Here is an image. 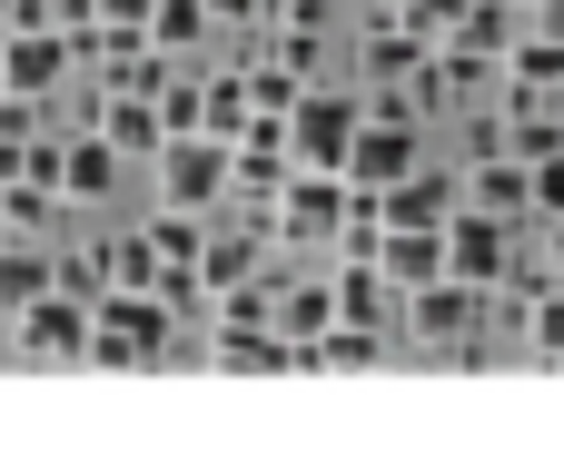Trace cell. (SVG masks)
Returning <instances> with one entry per match:
<instances>
[{
  "label": "cell",
  "instance_id": "6da1fadb",
  "mask_svg": "<svg viewBox=\"0 0 564 475\" xmlns=\"http://www.w3.org/2000/svg\"><path fill=\"white\" fill-rule=\"evenodd\" d=\"M178 347V317L159 307V288H99L89 298V367H159Z\"/></svg>",
  "mask_w": 564,
  "mask_h": 475
},
{
  "label": "cell",
  "instance_id": "7a4b0ae2",
  "mask_svg": "<svg viewBox=\"0 0 564 475\" xmlns=\"http://www.w3.org/2000/svg\"><path fill=\"white\" fill-rule=\"evenodd\" d=\"M337 228H347V179L288 169V188L268 198V248H337Z\"/></svg>",
  "mask_w": 564,
  "mask_h": 475
},
{
  "label": "cell",
  "instance_id": "3957f363",
  "mask_svg": "<svg viewBox=\"0 0 564 475\" xmlns=\"http://www.w3.org/2000/svg\"><path fill=\"white\" fill-rule=\"evenodd\" d=\"M149 179H159V208H188V218H208V208H228V139H208V129H188V139H159Z\"/></svg>",
  "mask_w": 564,
  "mask_h": 475
},
{
  "label": "cell",
  "instance_id": "277c9868",
  "mask_svg": "<svg viewBox=\"0 0 564 475\" xmlns=\"http://www.w3.org/2000/svg\"><path fill=\"white\" fill-rule=\"evenodd\" d=\"M525 228H535V218H525ZM525 228L496 218V208H466V198H456V218H446V278H466V288H506Z\"/></svg>",
  "mask_w": 564,
  "mask_h": 475
},
{
  "label": "cell",
  "instance_id": "5b68a950",
  "mask_svg": "<svg viewBox=\"0 0 564 475\" xmlns=\"http://www.w3.org/2000/svg\"><path fill=\"white\" fill-rule=\"evenodd\" d=\"M416 347H436V357H476V327H486V288H466V278H426V288H406V317H397Z\"/></svg>",
  "mask_w": 564,
  "mask_h": 475
},
{
  "label": "cell",
  "instance_id": "8992f818",
  "mask_svg": "<svg viewBox=\"0 0 564 475\" xmlns=\"http://www.w3.org/2000/svg\"><path fill=\"white\" fill-rule=\"evenodd\" d=\"M10 357L20 367H89V298H69V288L30 298L10 317Z\"/></svg>",
  "mask_w": 564,
  "mask_h": 475
},
{
  "label": "cell",
  "instance_id": "52a82bcc",
  "mask_svg": "<svg viewBox=\"0 0 564 475\" xmlns=\"http://www.w3.org/2000/svg\"><path fill=\"white\" fill-rule=\"evenodd\" d=\"M69 79H79V50H69L59 20L0 30V89H20V99H69Z\"/></svg>",
  "mask_w": 564,
  "mask_h": 475
},
{
  "label": "cell",
  "instance_id": "ba28073f",
  "mask_svg": "<svg viewBox=\"0 0 564 475\" xmlns=\"http://www.w3.org/2000/svg\"><path fill=\"white\" fill-rule=\"evenodd\" d=\"M357 119H367V99H357V89H327V79H307V99L288 109V159H297V169H347V139H357Z\"/></svg>",
  "mask_w": 564,
  "mask_h": 475
},
{
  "label": "cell",
  "instance_id": "9c48e42d",
  "mask_svg": "<svg viewBox=\"0 0 564 475\" xmlns=\"http://www.w3.org/2000/svg\"><path fill=\"white\" fill-rule=\"evenodd\" d=\"M456 198H466V179H456V169H436V159H416L397 188H377V218H387V228H446V218H456Z\"/></svg>",
  "mask_w": 564,
  "mask_h": 475
},
{
  "label": "cell",
  "instance_id": "30bf717a",
  "mask_svg": "<svg viewBox=\"0 0 564 475\" xmlns=\"http://www.w3.org/2000/svg\"><path fill=\"white\" fill-rule=\"evenodd\" d=\"M119 169H129V159H119V149H109V139H99L89 119H79V129L59 139V198H69V208H99V198L119 188Z\"/></svg>",
  "mask_w": 564,
  "mask_h": 475
},
{
  "label": "cell",
  "instance_id": "8fae6325",
  "mask_svg": "<svg viewBox=\"0 0 564 475\" xmlns=\"http://www.w3.org/2000/svg\"><path fill=\"white\" fill-rule=\"evenodd\" d=\"M466 208H496V218H535V179H525V159L516 149H496V159H466Z\"/></svg>",
  "mask_w": 564,
  "mask_h": 475
},
{
  "label": "cell",
  "instance_id": "7c38bea8",
  "mask_svg": "<svg viewBox=\"0 0 564 475\" xmlns=\"http://www.w3.org/2000/svg\"><path fill=\"white\" fill-rule=\"evenodd\" d=\"M208 367H228V377H278V367H297V347H288L278 327H208Z\"/></svg>",
  "mask_w": 564,
  "mask_h": 475
},
{
  "label": "cell",
  "instance_id": "4fadbf2b",
  "mask_svg": "<svg viewBox=\"0 0 564 475\" xmlns=\"http://www.w3.org/2000/svg\"><path fill=\"white\" fill-rule=\"evenodd\" d=\"M59 288V248H40V238H0V317H20L30 298H50Z\"/></svg>",
  "mask_w": 564,
  "mask_h": 475
},
{
  "label": "cell",
  "instance_id": "5bb4252c",
  "mask_svg": "<svg viewBox=\"0 0 564 475\" xmlns=\"http://www.w3.org/2000/svg\"><path fill=\"white\" fill-rule=\"evenodd\" d=\"M377 268L397 278V298L426 288V278H446V228H387L377 238Z\"/></svg>",
  "mask_w": 564,
  "mask_h": 475
},
{
  "label": "cell",
  "instance_id": "9a60e30c",
  "mask_svg": "<svg viewBox=\"0 0 564 475\" xmlns=\"http://www.w3.org/2000/svg\"><path fill=\"white\" fill-rule=\"evenodd\" d=\"M327 327H337V298H327V278H297V288L278 278V337L297 347V367H307V347H317Z\"/></svg>",
  "mask_w": 564,
  "mask_h": 475
},
{
  "label": "cell",
  "instance_id": "2e32d148",
  "mask_svg": "<svg viewBox=\"0 0 564 475\" xmlns=\"http://www.w3.org/2000/svg\"><path fill=\"white\" fill-rule=\"evenodd\" d=\"M208 40H218L208 0H149V50H159V60H198Z\"/></svg>",
  "mask_w": 564,
  "mask_h": 475
},
{
  "label": "cell",
  "instance_id": "e0dca14e",
  "mask_svg": "<svg viewBox=\"0 0 564 475\" xmlns=\"http://www.w3.org/2000/svg\"><path fill=\"white\" fill-rule=\"evenodd\" d=\"M496 69H506V79H516V89H545V99H555V89H564V30H535V40H525V30H516V40H506V60H496Z\"/></svg>",
  "mask_w": 564,
  "mask_h": 475
},
{
  "label": "cell",
  "instance_id": "ac0fdd59",
  "mask_svg": "<svg viewBox=\"0 0 564 475\" xmlns=\"http://www.w3.org/2000/svg\"><path fill=\"white\" fill-rule=\"evenodd\" d=\"M238 79H248V109H258V119H288V109L307 99V69H288L278 50H258V60L238 69Z\"/></svg>",
  "mask_w": 564,
  "mask_h": 475
},
{
  "label": "cell",
  "instance_id": "d6986e66",
  "mask_svg": "<svg viewBox=\"0 0 564 475\" xmlns=\"http://www.w3.org/2000/svg\"><path fill=\"white\" fill-rule=\"evenodd\" d=\"M248 119H258V109H248V79H238V69H208V109H198V129H208V139H238Z\"/></svg>",
  "mask_w": 564,
  "mask_h": 475
},
{
  "label": "cell",
  "instance_id": "ffe728a7",
  "mask_svg": "<svg viewBox=\"0 0 564 475\" xmlns=\"http://www.w3.org/2000/svg\"><path fill=\"white\" fill-rule=\"evenodd\" d=\"M525 337H535V357H555V367H564V278L525 298Z\"/></svg>",
  "mask_w": 564,
  "mask_h": 475
},
{
  "label": "cell",
  "instance_id": "44dd1931",
  "mask_svg": "<svg viewBox=\"0 0 564 475\" xmlns=\"http://www.w3.org/2000/svg\"><path fill=\"white\" fill-rule=\"evenodd\" d=\"M397 20H406L416 40H446V30L466 20V0H397Z\"/></svg>",
  "mask_w": 564,
  "mask_h": 475
},
{
  "label": "cell",
  "instance_id": "7402d4cb",
  "mask_svg": "<svg viewBox=\"0 0 564 475\" xmlns=\"http://www.w3.org/2000/svg\"><path fill=\"white\" fill-rule=\"evenodd\" d=\"M525 179H535V218H564V149L525 159Z\"/></svg>",
  "mask_w": 564,
  "mask_h": 475
},
{
  "label": "cell",
  "instance_id": "603a6c76",
  "mask_svg": "<svg viewBox=\"0 0 564 475\" xmlns=\"http://www.w3.org/2000/svg\"><path fill=\"white\" fill-rule=\"evenodd\" d=\"M208 20H218V30H258V20H268V0H208Z\"/></svg>",
  "mask_w": 564,
  "mask_h": 475
},
{
  "label": "cell",
  "instance_id": "cb8c5ba5",
  "mask_svg": "<svg viewBox=\"0 0 564 475\" xmlns=\"http://www.w3.org/2000/svg\"><path fill=\"white\" fill-rule=\"evenodd\" d=\"M99 20H119V30H149V0H99Z\"/></svg>",
  "mask_w": 564,
  "mask_h": 475
},
{
  "label": "cell",
  "instance_id": "d4e9b609",
  "mask_svg": "<svg viewBox=\"0 0 564 475\" xmlns=\"http://www.w3.org/2000/svg\"><path fill=\"white\" fill-rule=\"evenodd\" d=\"M535 228H545V268L564 278V218H535Z\"/></svg>",
  "mask_w": 564,
  "mask_h": 475
},
{
  "label": "cell",
  "instance_id": "484cf974",
  "mask_svg": "<svg viewBox=\"0 0 564 475\" xmlns=\"http://www.w3.org/2000/svg\"><path fill=\"white\" fill-rule=\"evenodd\" d=\"M525 10H545V0H525Z\"/></svg>",
  "mask_w": 564,
  "mask_h": 475
}]
</instances>
